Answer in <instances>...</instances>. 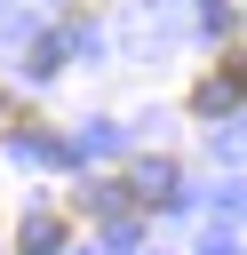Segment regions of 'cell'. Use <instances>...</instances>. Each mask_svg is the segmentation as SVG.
<instances>
[{"instance_id": "cell-1", "label": "cell", "mask_w": 247, "mask_h": 255, "mask_svg": "<svg viewBox=\"0 0 247 255\" xmlns=\"http://www.w3.org/2000/svg\"><path fill=\"white\" fill-rule=\"evenodd\" d=\"M183 104H191V112H231V104H247V48L215 56V72H199Z\"/></svg>"}, {"instance_id": "cell-2", "label": "cell", "mask_w": 247, "mask_h": 255, "mask_svg": "<svg viewBox=\"0 0 247 255\" xmlns=\"http://www.w3.org/2000/svg\"><path fill=\"white\" fill-rule=\"evenodd\" d=\"M72 215H88V223H112V231H127V223H143V199L127 191V175H112V183H88V191L72 199Z\"/></svg>"}, {"instance_id": "cell-3", "label": "cell", "mask_w": 247, "mask_h": 255, "mask_svg": "<svg viewBox=\"0 0 247 255\" xmlns=\"http://www.w3.org/2000/svg\"><path fill=\"white\" fill-rule=\"evenodd\" d=\"M127 191H135V199H143V207H159V199H167V191H175V159H143V167H135V175H127Z\"/></svg>"}, {"instance_id": "cell-4", "label": "cell", "mask_w": 247, "mask_h": 255, "mask_svg": "<svg viewBox=\"0 0 247 255\" xmlns=\"http://www.w3.org/2000/svg\"><path fill=\"white\" fill-rule=\"evenodd\" d=\"M64 231H72V215H32V223L16 231V247H24V255H48V247H64Z\"/></svg>"}, {"instance_id": "cell-5", "label": "cell", "mask_w": 247, "mask_h": 255, "mask_svg": "<svg viewBox=\"0 0 247 255\" xmlns=\"http://www.w3.org/2000/svg\"><path fill=\"white\" fill-rule=\"evenodd\" d=\"M24 128H40V112H32V104H16V96L0 88V135H24Z\"/></svg>"}]
</instances>
